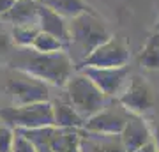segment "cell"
<instances>
[{"label": "cell", "instance_id": "6da1fadb", "mask_svg": "<svg viewBox=\"0 0 159 152\" xmlns=\"http://www.w3.org/2000/svg\"><path fill=\"white\" fill-rule=\"evenodd\" d=\"M6 64L9 66V69L27 73L58 89H64L71 74L76 71L74 62L66 50L41 53L32 46H23V48L12 46L9 55L6 57Z\"/></svg>", "mask_w": 159, "mask_h": 152}, {"label": "cell", "instance_id": "7a4b0ae2", "mask_svg": "<svg viewBox=\"0 0 159 152\" xmlns=\"http://www.w3.org/2000/svg\"><path fill=\"white\" fill-rule=\"evenodd\" d=\"M110 30L106 23L97 16V12L92 11L81 12L78 16L67 20V44L66 51L74 62V67L78 66L94 48L101 44L102 41L110 37Z\"/></svg>", "mask_w": 159, "mask_h": 152}, {"label": "cell", "instance_id": "3957f363", "mask_svg": "<svg viewBox=\"0 0 159 152\" xmlns=\"http://www.w3.org/2000/svg\"><path fill=\"white\" fill-rule=\"evenodd\" d=\"M64 89H66V101L83 117V120L92 117L108 103V97L81 71H74L67 83L64 85Z\"/></svg>", "mask_w": 159, "mask_h": 152}, {"label": "cell", "instance_id": "277c9868", "mask_svg": "<svg viewBox=\"0 0 159 152\" xmlns=\"http://www.w3.org/2000/svg\"><path fill=\"white\" fill-rule=\"evenodd\" d=\"M0 120L11 129H34L43 126H55L53 108L50 101L0 108Z\"/></svg>", "mask_w": 159, "mask_h": 152}, {"label": "cell", "instance_id": "5b68a950", "mask_svg": "<svg viewBox=\"0 0 159 152\" xmlns=\"http://www.w3.org/2000/svg\"><path fill=\"white\" fill-rule=\"evenodd\" d=\"M6 92L12 99L14 106L50 101V85L14 69H11V74L7 76Z\"/></svg>", "mask_w": 159, "mask_h": 152}, {"label": "cell", "instance_id": "8992f818", "mask_svg": "<svg viewBox=\"0 0 159 152\" xmlns=\"http://www.w3.org/2000/svg\"><path fill=\"white\" fill-rule=\"evenodd\" d=\"M131 58L129 46L119 35H110L106 41L94 48L89 55L76 66L80 67H122L127 66Z\"/></svg>", "mask_w": 159, "mask_h": 152}, {"label": "cell", "instance_id": "52a82bcc", "mask_svg": "<svg viewBox=\"0 0 159 152\" xmlns=\"http://www.w3.org/2000/svg\"><path fill=\"white\" fill-rule=\"evenodd\" d=\"M117 101L125 112L142 117L154 108V94L145 80L140 76H133L119 92Z\"/></svg>", "mask_w": 159, "mask_h": 152}, {"label": "cell", "instance_id": "ba28073f", "mask_svg": "<svg viewBox=\"0 0 159 152\" xmlns=\"http://www.w3.org/2000/svg\"><path fill=\"white\" fill-rule=\"evenodd\" d=\"M127 117H129V112H125L119 104V101H115V104L106 103L99 112L85 118L81 129L87 133H96V135H120Z\"/></svg>", "mask_w": 159, "mask_h": 152}, {"label": "cell", "instance_id": "9c48e42d", "mask_svg": "<svg viewBox=\"0 0 159 152\" xmlns=\"http://www.w3.org/2000/svg\"><path fill=\"white\" fill-rule=\"evenodd\" d=\"M76 71H81L85 76H89L108 99L119 96V92L122 90V87L129 78V66H122V67H80Z\"/></svg>", "mask_w": 159, "mask_h": 152}, {"label": "cell", "instance_id": "30bf717a", "mask_svg": "<svg viewBox=\"0 0 159 152\" xmlns=\"http://www.w3.org/2000/svg\"><path fill=\"white\" fill-rule=\"evenodd\" d=\"M119 136H120V141H122L125 152H134L140 147L152 141L150 126L140 115H133V113H129L124 129H122V133Z\"/></svg>", "mask_w": 159, "mask_h": 152}, {"label": "cell", "instance_id": "8fae6325", "mask_svg": "<svg viewBox=\"0 0 159 152\" xmlns=\"http://www.w3.org/2000/svg\"><path fill=\"white\" fill-rule=\"evenodd\" d=\"M37 27L41 32L51 34L58 41H62L64 48H66V44H67V20L57 14L55 11H51L50 7H46L41 2L39 9H37Z\"/></svg>", "mask_w": 159, "mask_h": 152}, {"label": "cell", "instance_id": "7c38bea8", "mask_svg": "<svg viewBox=\"0 0 159 152\" xmlns=\"http://www.w3.org/2000/svg\"><path fill=\"white\" fill-rule=\"evenodd\" d=\"M80 152H125L119 135H96L81 129Z\"/></svg>", "mask_w": 159, "mask_h": 152}, {"label": "cell", "instance_id": "4fadbf2b", "mask_svg": "<svg viewBox=\"0 0 159 152\" xmlns=\"http://www.w3.org/2000/svg\"><path fill=\"white\" fill-rule=\"evenodd\" d=\"M37 9H39L37 0H14L12 6L2 16V21L9 23V27L37 23Z\"/></svg>", "mask_w": 159, "mask_h": 152}, {"label": "cell", "instance_id": "5bb4252c", "mask_svg": "<svg viewBox=\"0 0 159 152\" xmlns=\"http://www.w3.org/2000/svg\"><path fill=\"white\" fill-rule=\"evenodd\" d=\"M53 108V124L57 127H71V129H81L83 127V117L69 104L66 99H55L51 103Z\"/></svg>", "mask_w": 159, "mask_h": 152}, {"label": "cell", "instance_id": "9a60e30c", "mask_svg": "<svg viewBox=\"0 0 159 152\" xmlns=\"http://www.w3.org/2000/svg\"><path fill=\"white\" fill-rule=\"evenodd\" d=\"M21 136L34 145L37 152H51V143L57 135V126H43V127H34V129H14Z\"/></svg>", "mask_w": 159, "mask_h": 152}, {"label": "cell", "instance_id": "2e32d148", "mask_svg": "<svg viewBox=\"0 0 159 152\" xmlns=\"http://www.w3.org/2000/svg\"><path fill=\"white\" fill-rule=\"evenodd\" d=\"M41 4H44L46 7H50L51 11H55L66 20H71L81 12L92 11V7L85 0H41Z\"/></svg>", "mask_w": 159, "mask_h": 152}, {"label": "cell", "instance_id": "e0dca14e", "mask_svg": "<svg viewBox=\"0 0 159 152\" xmlns=\"http://www.w3.org/2000/svg\"><path fill=\"white\" fill-rule=\"evenodd\" d=\"M80 138L81 129L58 127L51 143V152H80Z\"/></svg>", "mask_w": 159, "mask_h": 152}, {"label": "cell", "instance_id": "ac0fdd59", "mask_svg": "<svg viewBox=\"0 0 159 152\" xmlns=\"http://www.w3.org/2000/svg\"><path fill=\"white\" fill-rule=\"evenodd\" d=\"M39 32L37 23H30V25H12L9 27V34H11V41L12 46H30L34 37Z\"/></svg>", "mask_w": 159, "mask_h": 152}, {"label": "cell", "instance_id": "d6986e66", "mask_svg": "<svg viewBox=\"0 0 159 152\" xmlns=\"http://www.w3.org/2000/svg\"><path fill=\"white\" fill-rule=\"evenodd\" d=\"M32 48L41 53H53V51H60V50H66L64 48V43L58 41L57 37H53L51 34H46V32H37V35L34 37L32 41Z\"/></svg>", "mask_w": 159, "mask_h": 152}, {"label": "cell", "instance_id": "ffe728a7", "mask_svg": "<svg viewBox=\"0 0 159 152\" xmlns=\"http://www.w3.org/2000/svg\"><path fill=\"white\" fill-rule=\"evenodd\" d=\"M140 66L147 69H159V50L143 46V51L140 55Z\"/></svg>", "mask_w": 159, "mask_h": 152}, {"label": "cell", "instance_id": "44dd1931", "mask_svg": "<svg viewBox=\"0 0 159 152\" xmlns=\"http://www.w3.org/2000/svg\"><path fill=\"white\" fill-rule=\"evenodd\" d=\"M11 50H12V41H11V34H9V27H4L2 20H0V62L6 60V57L9 55Z\"/></svg>", "mask_w": 159, "mask_h": 152}, {"label": "cell", "instance_id": "7402d4cb", "mask_svg": "<svg viewBox=\"0 0 159 152\" xmlns=\"http://www.w3.org/2000/svg\"><path fill=\"white\" fill-rule=\"evenodd\" d=\"M14 131V129H12ZM12 152H37L34 149V145L30 143L25 136H21L18 131H14V136H12V145H11Z\"/></svg>", "mask_w": 159, "mask_h": 152}, {"label": "cell", "instance_id": "603a6c76", "mask_svg": "<svg viewBox=\"0 0 159 152\" xmlns=\"http://www.w3.org/2000/svg\"><path fill=\"white\" fill-rule=\"evenodd\" d=\"M12 136H14V131L9 126H0V152H11Z\"/></svg>", "mask_w": 159, "mask_h": 152}, {"label": "cell", "instance_id": "cb8c5ba5", "mask_svg": "<svg viewBox=\"0 0 159 152\" xmlns=\"http://www.w3.org/2000/svg\"><path fill=\"white\" fill-rule=\"evenodd\" d=\"M150 133H152V143L156 147V152H159V118L150 126Z\"/></svg>", "mask_w": 159, "mask_h": 152}, {"label": "cell", "instance_id": "d4e9b609", "mask_svg": "<svg viewBox=\"0 0 159 152\" xmlns=\"http://www.w3.org/2000/svg\"><path fill=\"white\" fill-rule=\"evenodd\" d=\"M145 46H150V48L159 50V30H154L152 34H150V37H148L147 43H145Z\"/></svg>", "mask_w": 159, "mask_h": 152}, {"label": "cell", "instance_id": "484cf974", "mask_svg": "<svg viewBox=\"0 0 159 152\" xmlns=\"http://www.w3.org/2000/svg\"><path fill=\"white\" fill-rule=\"evenodd\" d=\"M12 2H14V0H0V20H2V16L7 12V9L12 6Z\"/></svg>", "mask_w": 159, "mask_h": 152}, {"label": "cell", "instance_id": "4316f807", "mask_svg": "<svg viewBox=\"0 0 159 152\" xmlns=\"http://www.w3.org/2000/svg\"><path fill=\"white\" fill-rule=\"evenodd\" d=\"M134 152H156V147H154V143L150 141V143L140 147V149H138V150H134Z\"/></svg>", "mask_w": 159, "mask_h": 152}, {"label": "cell", "instance_id": "83f0119b", "mask_svg": "<svg viewBox=\"0 0 159 152\" xmlns=\"http://www.w3.org/2000/svg\"><path fill=\"white\" fill-rule=\"evenodd\" d=\"M154 30H159V18H157V21H156V25H154Z\"/></svg>", "mask_w": 159, "mask_h": 152}, {"label": "cell", "instance_id": "f1b7e54d", "mask_svg": "<svg viewBox=\"0 0 159 152\" xmlns=\"http://www.w3.org/2000/svg\"><path fill=\"white\" fill-rule=\"evenodd\" d=\"M37 2H41V0H37Z\"/></svg>", "mask_w": 159, "mask_h": 152}]
</instances>
